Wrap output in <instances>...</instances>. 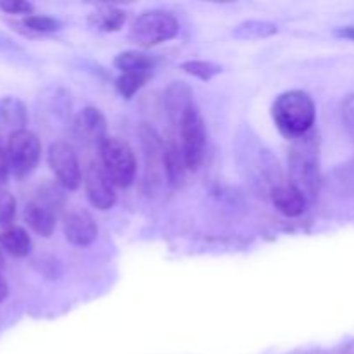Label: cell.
Returning a JSON list of instances; mask_svg holds the SVG:
<instances>
[{
	"label": "cell",
	"instance_id": "obj_1",
	"mask_svg": "<svg viewBox=\"0 0 354 354\" xmlns=\"http://www.w3.org/2000/svg\"><path fill=\"white\" fill-rule=\"evenodd\" d=\"M277 128L286 137L301 138L308 135L317 120V107L310 93L303 90H289L277 97L272 107Z\"/></svg>",
	"mask_w": 354,
	"mask_h": 354
},
{
	"label": "cell",
	"instance_id": "obj_2",
	"mask_svg": "<svg viewBox=\"0 0 354 354\" xmlns=\"http://www.w3.org/2000/svg\"><path fill=\"white\" fill-rule=\"evenodd\" d=\"M178 31L180 24L175 16L165 10H149L131 23L128 40L138 47H154L175 38Z\"/></svg>",
	"mask_w": 354,
	"mask_h": 354
},
{
	"label": "cell",
	"instance_id": "obj_3",
	"mask_svg": "<svg viewBox=\"0 0 354 354\" xmlns=\"http://www.w3.org/2000/svg\"><path fill=\"white\" fill-rule=\"evenodd\" d=\"M100 151V165L111 178V182L120 189H127L133 183L137 173V161L133 151L127 142L120 138L107 137Z\"/></svg>",
	"mask_w": 354,
	"mask_h": 354
},
{
	"label": "cell",
	"instance_id": "obj_4",
	"mask_svg": "<svg viewBox=\"0 0 354 354\" xmlns=\"http://www.w3.org/2000/svg\"><path fill=\"white\" fill-rule=\"evenodd\" d=\"M290 173H292V185L297 187L304 196H313L318 190V154L315 142L310 135L297 138L290 151Z\"/></svg>",
	"mask_w": 354,
	"mask_h": 354
},
{
	"label": "cell",
	"instance_id": "obj_5",
	"mask_svg": "<svg viewBox=\"0 0 354 354\" xmlns=\"http://www.w3.org/2000/svg\"><path fill=\"white\" fill-rule=\"evenodd\" d=\"M180 137H182V156L185 168L197 169L203 162L206 151V127L196 106H190L183 111L178 121Z\"/></svg>",
	"mask_w": 354,
	"mask_h": 354
},
{
	"label": "cell",
	"instance_id": "obj_6",
	"mask_svg": "<svg viewBox=\"0 0 354 354\" xmlns=\"http://www.w3.org/2000/svg\"><path fill=\"white\" fill-rule=\"evenodd\" d=\"M7 156L10 171L17 178H24L37 168L41 156V144L37 133L21 130L7 137Z\"/></svg>",
	"mask_w": 354,
	"mask_h": 354
},
{
	"label": "cell",
	"instance_id": "obj_7",
	"mask_svg": "<svg viewBox=\"0 0 354 354\" xmlns=\"http://www.w3.org/2000/svg\"><path fill=\"white\" fill-rule=\"evenodd\" d=\"M59 194L50 187L38 190L37 197L24 207V220L28 227L40 237H50L57 221Z\"/></svg>",
	"mask_w": 354,
	"mask_h": 354
},
{
	"label": "cell",
	"instance_id": "obj_8",
	"mask_svg": "<svg viewBox=\"0 0 354 354\" xmlns=\"http://www.w3.org/2000/svg\"><path fill=\"white\" fill-rule=\"evenodd\" d=\"M48 166L55 175L59 185L66 190L78 189L82 183V168H80L78 156L68 142L57 140L48 147Z\"/></svg>",
	"mask_w": 354,
	"mask_h": 354
},
{
	"label": "cell",
	"instance_id": "obj_9",
	"mask_svg": "<svg viewBox=\"0 0 354 354\" xmlns=\"http://www.w3.org/2000/svg\"><path fill=\"white\" fill-rule=\"evenodd\" d=\"M85 192L90 204L100 211L111 209L116 204V185L111 182L100 162H92L86 168Z\"/></svg>",
	"mask_w": 354,
	"mask_h": 354
},
{
	"label": "cell",
	"instance_id": "obj_10",
	"mask_svg": "<svg viewBox=\"0 0 354 354\" xmlns=\"http://www.w3.org/2000/svg\"><path fill=\"white\" fill-rule=\"evenodd\" d=\"M95 220L90 213L83 209L69 211L68 216L64 218V237L69 244L73 245H90L97 239Z\"/></svg>",
	"mask_w": 354,
	"mask_h": 354
},
{
	"label": "cell",
	"instance_id": "obj_11",
	"mask_svg": "<svg viewBox=\"0 0 354 354\" xmlns=\"http://www.w3.org/2000/svg\"><path fill=\"white\" fill-rule=\"evenodd\" d=\"M76 135L82 138L85 144L97 145L102 147L104 142L107 140V127H106V118L95 107H85L80 113L78 120H76Z\"/></svg>",
	"mask_w": 354,
	"mask_h": 354
},
{
	"label": "cell",
	"instance_id": "obj_12",
	"mask_svg": "<svg viewBox=\"0 0 354 354\" xmlns=\"http://www.w3.org/2000/svg\"><path fill=\"white\" fill-rule=\"evenodd\" d=\"M26 123L28 109L23 100L12 95L0 97V137L26 130Z\"/></svg>",
	"mask_w": 354,
	"mask_h": 354
},
{
	"label": "cell",
	"instance_id": "obj_13",
	"mask_svg": "<svg viewBox=\"0 0 354 354\" xmlns=\"http://www.w3.org/2000/svg\"><path fill=\"white\" fill-rule=\"evenodd\" d=\"M272 203L286 216H301L306 211L308 197L292 183H282L272 189Z\"/></svg>",
	"mask_w": 354,
	"mask_h": 354
},
{
	"label": "cell",
	"instance_id": "obj_14",
	"mask_svg": "<svg viewBox=\"0 0 354 354\" xmlns=\"http://www.w3.org/2000/svg\"><path fill=\"white\" fill-rule=\"evenodd\" d=\"M0 249L12 258H26L31 252V237L21 227H7L0 232Z\"/></svg>",
	"mask_w": 354,
	"mask_h": 354
},
{
	"label": "cell",
	"instance_id": "obj_15",
	"mask_svg": "<svg viewBox=\"0 0 354 354\" xmlns=\"http://www.w3.org/2000/svg\"><path fill=\"white\" fill-rule=\"evenodd\" d=\"M114 66L121 73H137V75L151 76L152 68H154V59L140 54V52H123V54L116 55Z\"/></svg>",
	"mask_w": 354,
	"mask_h": 354
},
{
	"label": "cell",
	"instance_id": "obj_16",
	"mask_svg": "<svg viewBox=\"0 0 354 354\" xmlns=\"http://www.w3.org/2000/svg\"><path fill=\"white\" fill-rule=\"evenodd\" d=\"M124 19H127V16H124L123 10L116 9V7H109V6L100 7V9H97L95 12L90 16V23L100 31L120 30V28L123 26Z\"/></svg>",
	"mask_w": 354,
	"mask_h": 354
},
{
	"label": "cell",
	"instance_id": "obj_17",
	"mask_svg": "<svg viewBox=\"0 0 354 354\" xmlns=\"http://www.w3.org/2000/svg\"><path fill=\"white\" fill-rule=\"evenodd\" d=\"M273 33H277V26L266 21H248V23L239 24L234 30V37L242 38V40H258Z\"/></svg>",
	"mask_w": 354,
	"mask_h": 354
},
{
	"label": "cell",
	"instance_id": "obj_18",
	"mask_svg": "<svg viewBox=\"0 0 354 354\" xmlns=\"http://www.w3.org/2000/svg\"><path fill=\"white\" fill-rule=\"evenodd\" d=\"M149 75H137V73H121L120 78L116 80V86L120 93L127 99L133 97L145 83L149 82Z\"/></svg>",
	"mask_w": 354,
	"mask_h": 354
},
{
	"label": "cell",
	"instance_id": "obj_19",
	"mask_svg": "<svg viewBox=\"0 0 354 354\" xmlns=\"http://www.w3.org/2000/svg\"><path fill=\"white\" fill-rule=\"evenodd\" d=\"M182 69L189 75L196 76V78L203 80V82H207V80L213 78L214 75L221 71V68L218 64L211 61H189V62H183Z\"/></svg>",
	"mask_w": 354,
	"mask_h": 354
},
{
	"label": "cell",
	"instance_id": "obj_20",
	"mask_svg": "<svg viewBox=\"0 0 354 354\" xmlns=\"http://www.w3.org/2000/svg\"><path fill=\"white\" fill-rule=\"evenodd\" d=\"M23 24L28 30L37 31V33H52V31L61 30V23L57 19L48 16H37V14L24 17Z\"/></svg>",
	"mask_w": 354,
	"mask_h": 354
},
{
	"label": "cell",
	"instance_id": "obj_21",
	"mask_svg": "<svg viewBox=\"0 0 354 354\" xmlns=\"http://www.w3.org/2000/svg\"><path fill=\"white\" fill-rule=\"evenodd\" d=\"M16 199L9 190L0 187V227H10L16 218Z\"/></svg>",
	"mask_w": 354,
	"mask_h": 354
},
{
	"label": "cell",
	"instance_id": "obj_22",
	"mask_svg": "<svg viewBox=\"0 0 354 354\" xmlns=\"http://www.w3.org/2000/svg\"><path fill=\"white\" fill-rule=\"evenodd\" d=\"M35 7L24 0H0V10L7 14H28L31 16Z\"/></svg>",
	"mask_w": 354,
	"mask_h": 354
},
{
	"label": "cell",
	"instance_id": "obj_23",
	"mask_svg": "<svg viewBox=\"0 0 354 354\" xmlns=\"http://www.w3.org/2000/svg\"><path fill=\"white\" fill-rule=\"evenodd\" d=\"M341 116L346 128L354 137V95H348L341 106Z\"/></svg>",
	"mask_w": 354,
	"mask_h": 354
},
{
	"label": "cell",
	"instance_id": "obj_24",
	"mask_svg": "<svg viewBox=\"0 0 354 354\" xmlns=\"http://www.w3.org/2000/svg\"><path fill=\"white\" fill-rule=\"evenodd\" d=\"M10 166H9V156H7V144L0 137V187L7 182L9 176Z\"/></svg>",
	"mask_w": 354,
	"mask_h": 354
},
{
	"label": "cell",
	"instance_id": "obj_25",
	"mask_svg": "<svg viewBox=\"0 0 354 354\" xmlns=\"http://www.w3.org/2000/svg\"><path fill=\"white\" fill-rule=\"evenodd\" d=\"M7 296H9V286H7L6 279L0 275V303H2V301H6Z\"/></svg>",
	"mask_w": 354,
	"mask_h": 354
},
{
	"label": "cell",
	"instance_id": "obj_26",
	"mask_svg": "<svg viewBox=\"0 0 354 354\" xmlns=\"http://www.w3.org/2000/svg\"><path fill=\"white\" fill-rule=\"evenodd\" d=\"M339 35H342V37L351 38V40H354V28H346V30H341V31H339Z\"/></svg>",
	"mask_w": 354,
	"mask_h": 354
},
{
	"label": "cell",
	"instance_id": "obj_27",
	"mask_svg": "<svg viewBox=\"0 0 354 354\" xmlns=\"http://www.w3.org/2000/svg\"><path fill=\"white\" fill-rule=\"evenodd\" d=\"M2 266H3V251L0 249V268H2Z\"/></svg>",
	"mask_w": 354,
	"mask_h": 354
}]
</instances>
